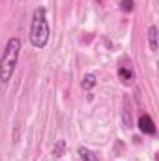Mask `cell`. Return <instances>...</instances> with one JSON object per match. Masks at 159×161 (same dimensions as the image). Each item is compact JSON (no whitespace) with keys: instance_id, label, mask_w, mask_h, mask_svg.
<instances>
[{"instance_id":"6da1fadb","label":"cell","mask_w":159,"mask_h":161,"mask_svg":"<svg viewBox=\"0 0 159 161\" xmlns=\"http://www.w3.org/2000/svg\"><path fill=\"white\" fill-rule=\"evenodd\" d=\"M49 36H51V30H49V23H47V9L40 6L34 9L32 13V23H30V34H28V40L32 43V47L36 49H43L47 43H49Z\"/></svg>"},{"instance_id":"7a4b0ae2","label":"cell","mask_w":159,"mask_h":161,"mask_svg":"<svg viewBox=\"0 0 159 161\" xmlns=\"http://www.w3.org/2000/svg\"><path fill=\"white\" fill-rule=\"evenodd\" d=\"M19 56H21V40L9 38L2 56H0V82H8L11 79V75L17 68Z\"/></svg>"},{"instance_id":"3957f363","label":"cell","mask_w":159,"mask_h":161,"mask_svg":"<svg viewBox=\"0 0 159 161\" xmlns=\"http://www.w3.org/2000/svg\"><path fill=\"white\" fill-rule=\"evenodd\" d=\"M139 129L146 135H156V124L152 120L150 114H140L139 118Z\"/></svg>"},{"instance_id":"277c9868","label":"cell","mask_w":159,"mask_h":161,"mask_svg":"<svg viewBox=\"0 0 159 161\" xmlns=\"http://www.w3.org/2000/svg\"><path fill=\"white\" fill-rule=\"evenodd\" d=\"M79 158L82 161H99V156L96 154V152H92L90 148H86V146H79Z\"/></svg>"},{"instance_id":"5b68a950","label":"cell","mask_w":159,"mask_h":161,"mask_svg":"<svg viewBox=\"0 0 159 161\" xmlns=\"http://www.w3.org/2000/svg\"><path fill=\"white\" fill-rule=\"evenodd\" d=\"M148 43H150V51L157 53V26H154V25L148 28Z\"/></svg>"},{"instance_id":"8992f818","label":"cell","mask_w":159,"mask_h":161,"mask_svg":"<svg viewBox=\"0 0 159 161\" xmlns=\"http://www.w3.org/2000/svg\"><path fill=\"white\" fill-rule=\"evenodd\" d=\"M80 84H82L84 90H92V88L97 84V77H96L94 73H86V75L82 77V82H80Z\"/></svg>"},{"instance_id":"52a82bcc","label":"cell","mask_w":159,"mask_h":161,"mask_svg":"<svg viewBox=\"0 0 159 161\" xmlns=\"http://www.w3.org/2000/svg\"><path fill=\"white\" fill-rule=\"evenodd\" d=\"M123 124H125L127 127L133 125V120H131V107H129V101H127V99L123 101Z\"/></svg>"},{"instance_id":"ba28073f","label":"cell","mask_w":159,"mask_h":161,"mask_svg":"<svg viewBox=\"0 0 159 161\" xmlns=\"http://www.w3.org/2000/svg\"><path fill=\"white\" fill-rule=\"evenodd\" d=\"M118 75H120V79L123 80V82H131V80H133V77H135V75H133V71H131L129 68H120V69H118Z\"/></svg>"},{"instance_id":"9c48e42d","label":"cell","mask_w":159,"mask_h":161,"mask_svg":"<svg viewBox=\"0 0 159 161\" xmlns=\"http://www.w3.org/2000/svg\"><path fill=\"white\" fill-rule=\"evenodd\" d=\"M64 150H66V141L60 139V141L56 142V146L52 148V156H54V158H62V156H64Z\"/></svg>"},{"instance_id":"30bf717a","label":"cell","mask_w":159,"mask_h":161,"mask_svg":"<svg viewBox=\"0 0 159 161\" xmlns=\"http://www.w3.org/2000/svg\"><path fill=\"white\" fill-rule=\"evenodd\" d=\"M120 9L125 11V13L133 11L135 9V0H120Z\"/></svg>"}]
</instances>
